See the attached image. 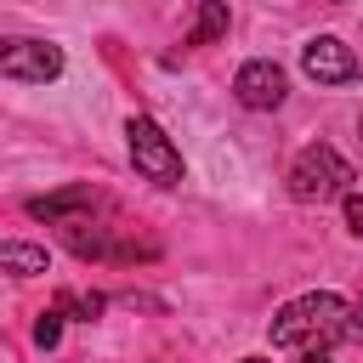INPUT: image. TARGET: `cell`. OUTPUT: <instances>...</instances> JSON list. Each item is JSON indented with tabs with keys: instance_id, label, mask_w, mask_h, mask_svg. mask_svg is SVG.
Returning <instances> with one entry per match:
<instances>
[{
	"instance_id": "2",
	"label": "cell",
	"mask_w": 363,
	"mask_h": 363,
	"mask_svg": "<svg viewBox=\"0 0 363 363\" xmlns=\"http://www.w3.org/2000/svg\"><path fill=\"white\" fill-rule=\"evenodd\" d=\"M352 182H357V176H352V164H346L329 142L301 147V153H295V164H289V199H301V204H323V199L346 193Z\"/></svg>"
},
{
	"instance_id": "13",
	"label": "cell",
	"mask_w": 363,
	"mask_h": 363,
	"mask_svg": "<svg viewBox=\"0 0 363 363\" xmlns=\"http://www.w3.org/2000/svg\"><path fill=\"white\" fill-rule=\"evenodd\" d=\"M295 363H329V346H301V357Z\"/></svg>"
},
{
	"instance_id": "15",
	"label": "cell",
	"mask_w": 363,
	"mask_h": 363,
	"mask_svg": "<svg viewBox=\"0 0 363 363\" xmlns=\"http://www.w3.org/2000/svg\"><path fill=\"white\" fill-rule=\"evenodd\" d=\"M329 6H346V0H329Z\"/></svg>"
},
{
	"instance_id": "4",
	"label": "cell",
	"mask_w": 363,
	"mask_h": 363,
	"mask_svg": "<svg viewBox=\"0 0 363 363\" xmlns=\"http://www.w3.org/2000/svg\"><path fill=\"white\" fill-rule=\"evenodd\" d=\"M62 74V45L34 40V34H0V79H23V85H45Z\"/></svg>"
},
{
	"instance_id": "8",
	"label": "cell",
	"mask_w": 363,
	"mask_h": 363,
	"mask_svg": "<svg viewBox=\"0 0 363 363\" xmlns=\"http://www.w3.org/2000/svg\"><path fill=\"white\" fill-rule=\"evenodd\" d=\"M0 272H11V278H40V272H51V255H45L40 244L0 238Z\"/></svg>"
},
{
	"instance_id": "5",
	"label": "cell",
	"mask_w": 363,
	"mask_h": 363,
	"mask_svg": "<svg viewBox=\"0 0 363 363\" xmlns=\"http://www.w3.org/2000/svg\"><path fill=\"white\" fill-rule=\"evenodd\" d=\"M233 96H238V108H250V113H272V108L289 96V79H284V68H278L272 57H255V62H244V68L233 74Z\"/></svg>"
},
{
	"instance_id": "7",
	"label": "cell",
	"mask_w": 363,
	"mask_h": 363,
	"mask_svg": "<svg viewBox=\"0 0 363 363\" xmlns=\"http://www.w3.org/2000/svg\"><path fill=\"white\" fill-rule=\"evenodd\" d=\"M91 204H96V193L79 182V187H62V193H45V199H28V216H34V221H79Z\"/></svg>"
},
{
	"instance_id": "3",
	"label": "cell",
	"mask_w": 363,
	"mask_h": 363,
	"mask_svg": "<svg viewBox=\"0 0 363 363\" xmlns=\"http://www.w3.org/2000/svg\"><path fill=\"white\" fill-rule=\"evenodd\" d=\"M125 147H130V164H136L153 187H176V182H182V153H176V142L164 136L159 119L130 113V119H125Z\"/></svg>"
},
{
	"instance_id": "16",
	"label": "cell",
	"mask_w": 363,
	"mask_h": 363,
	"mask_svg": "<svg viewBox=\"0 0 363 363\" xmlns=\"http://www.w3.org/2000/svg\"><path fill=\"white\" fill-rule=\"evenodd\" d=\"M357 130H363V119H357Z\"/></svg>"
},
{
	"instance_id": "1",
	"label": "cell",
	"mask_w": 363,
	"mask_h": 363,
	"mask_svg": "<svg viewBox=\"0 0 363 363\" xmlns=\"http://www.w3.org/2000/svg\"><path fill=\"white\" fill-rule=\"evenodd\" d=\"M267 335H272V346H295V352L301 346H340V340L357 335V318L340 295L312 289V295H295L289 306H278Z\"/></svg>"
},
{
	"instance_id": "10",
	"label": "cell",
	"mask_w": 363,
	"mask_h": 363,
	"mask_svg": "<svg viewBox=\"0 0 363 363\" xmlns=\"http://www.w3.org/2000/svg\"><path fill=\"white\" fill-rule=\"evenodd\" d=\"M102 306H108V295H96V289H91V295H68V289L57 295V312H79L85 323H91V318H96Z\"/></svg>"
},
{
	"instance_id": "14",
	"label": "cell",
	"mask_w": 363,
	"mask_h": 363,
	"mask_svg": "<svg viewBox=\"0 0 363 363\" xmlns=\"http://www.w3.org/2000/svg\"><path fill=\"white\" fill-rule=\"evenodd\" d=\"M244 363H267V357H244Z\"/></svg>"
},
{
	"instance_id": "9",
	"label": "cell",
	"mask_w": 363,
	"mask_h": 363,
	"mask_svg": "<svg viewBox=\"0 0 363 363\" xmlns=\"http://www.w3.org/2000/svg\"><path fill=\"white\" fill-rule=\"evenodd\" d=\"M227 0H199V11H193V28H187V45H216V40H227Z\"/></svg>"
},
{
	"instance_id": "12",
	"label": "cell",
	"mask_w": 363,
	"mask_h": 363,
	"mask_svg": "<svg viewBox=\"0 0 363 363\" xmlns=\"http://www.w3.org/2000/svg\"><path fill=\"white\" fill-rule=\"evenodd\" d=\"M340 216H346V227L363 238V193H357V187H346V193H340Z\"/></svg>"
},
{
	"instance_id": "6",
	"label": "cell",
	"mask_w": 363,
	"mask_h": 363,
	"mask_svg": "<svg viewBox=\"0 0 363 363\" xmlns=\"http://www.w3.org/2000/svg\"><path fill=\"white\" fill-rule=\"evenodd\" d=\"M301 68H306V79H318V85H352V79H357V57H352V45H346L340 34H312V40L301 45Z\"/></svg>"
},
{
	"instance_id": "11",
	"label": "cell",
	"mask_w": 363,
	"mask_h": 363,
	"mask_svg": "<svg viewBox=\"0 0 363 363\" xmlns=\"http://www.w3.org/2000/svg\"><path fill=\"white\" fill-rule=\"evenodd\" d=\"M57 340H62V312L51 306V312H40V318H34V346H40V352H51Z\"/></svg>"
}]
</instances>
